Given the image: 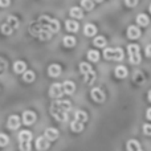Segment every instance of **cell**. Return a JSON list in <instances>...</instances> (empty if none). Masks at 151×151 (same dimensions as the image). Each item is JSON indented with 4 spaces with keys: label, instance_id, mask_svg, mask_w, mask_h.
<instances>
[{
    "label": "cell",
    "instance_id": "25",
    "mask_svg": "<svg viewBox=\"0 0 151 151\" xmlns=\"http://www.w3.org/2000/svg\"><path fill=\"white\" fill-rule=\"evenodd\" d=\"M64 45L66 48H73L76 45V39L73 36H65L64 37Z\"/></svg>",
    "mask_w": 151,
    "mask_h": 151
},
{
    "label": "cell",
    "instance_id": "3",
    "mask_svg": "<svg viewBox=\"0 0 151 151\" xmlns=\"http://www.w3.org/2000/svg\"><path fill=\"white\" fill-rule=\"evenodd\" d=\"M129 58H130L131 64H139L141 63V53H139V47L137 44H130L127 47Z\"/></svg>",
    "mask_w": 151,
    "mask_h": 151
},
{
    "label": "cell",
    "instance_id": "41",
    "mask_svg": "<svg viewBox=\"0 0 151 151\" xmlns=\"http://www.w3.org/2000/svg\"><path fill=\"white\" fill-rule=\"evenodd\" d=\"M150 12H151V4H150Z\"/></svg>",
    "mask_w": 151,
    "mask_h": 151
},
{
    "label": "cell",
    "instance_id": "2",
    "mask_svg": "<svg viewBox=\"0 0 151 151\" xmlns=\"http://www.w3.org/2000/svg\"><path fill=\"white\" fill-rule=\"evenodd\" d=\"M80 72L83 74V81L86 85H91L96 81V72L91 69V65L88 63H80Z\"/></svg>",
    "mask_w": 151,
    "mask_h": 151
},
{
    "label": "cell",
    "instance_id": "15",
    "mask_svg": "<svg viewBox=\"0 0 151 151\" xmlns=\"http://www.w3.org/2000/svg\"><path fill=\"white\" fill-rule=\"evenodd\" d=\"M69 13H70V16L74 19L83 17V11H82V8H80V7H72L70 11H69Z\"/></svg>",
    "mask_w": 151,
    "mask_h": 151
},
{
    "label": "cell",
    "instance_id": "10",
    "mask_svg": "<svg viewBox=\"0 0 151 151\" xmlns=\"http://www.w3.org/2000/svg\"><path fill=\"white\" fill-rule=\"evenodd\" d=\"M126 147H127V151H143L141 143H139L137 139H130V141H127Z\"/></svg>",
    "mask_w": 151,
    "mask_h": 151
},
{
    "label": "cell",
    "instance_id": "18",
    "mask_svg": "<svg viewBox=\"0 0 151 151\" xmlns=\"http://www.w3.org/2000/svg\"><path fill=\"white\" fill-rule=\"evenodd\" d=\"M70 129H72V131H74V133H81V131L83 130V123L80 122V121H77V119H74V121H72V123H70Z\"/></svg>",
    "mask_w": 151,
    "mask_h": 151
},
{
    "label": "cell",
    "instance_id": "9",
    "mask_svg": "<svg viewBox=\"0 0 151 151\" xmlns=\"http://www.w3.org/2000/svg\"><path fill=\"white\" fill-rule=\"evenodd\" d=\"M7 126H8V129H11V130L19 129V126H20V118H19L17 115H11V117L8 118Z\"/></svg>",
    "mask_w": 151,
    "mask_h": 151
},
{
    "label": "cell",
    "instance_id": "34",
    "mask_svg": "<svg viewBox=\"0 0 151 151\" xmlns=\"http://www.w3.org/2000/svg\"><path fill=\"white\" fill-rule=\"evenodd\" d=\"M143 133L146 134V135H151V125H149V123H145V125H143Z\"/></svg>",
    "mask_w": 151,
    "mask_h": 151
},
{
    "label": "cell",
    "instance_id": "20",
    "mask_svg": "<svg viewBox=\"0 0 151 151\" xmlns=\"http://www.w3.org/2000/svg\"><path fill=\"white\" fill-rule=\"evenodd\" d=\"M19 139L20 142H31L32 141V133L28 130H24L19 134Z\"/></svg>",
    "mask_w": 151,
    "mask_h": 151
},
{
    "label": "cell",
    "instance_id": "38",
    "mask_svg": "<svg viewBox=\"0 0 151 151\" xmlns=\"http://www.w3.org/2000/svg\"><path fill=\"white\" fill-rule=\"evenodd\" d=\"M146 117H147V119H150L151 121V107L149 110H147V113H146Z\"/></svg>",
    "mask_w": 151,
    "mask_h": 151
},
{
    "label": "cell",
    "instance_id": "4",
    "mask_svg": "<svg viewBox=\"0 0 151 151\" xmlns=\"http://www.w3.org/2000/svg\"><path fill=\"white\" fill-rule=\"evenodd\" d=\"M63 93H65V91H64V86L61 83H53L49 89V96L52 98H60L63 96Z\"/></svg>",
    "mask_w": 151,
    "mask_h": 151
},
{
    "label": "cell",
    "instance_id": "22",
    "mask_svg": "<svg viewBox=\"0 0 151 151\" xmlns=\"http://www.w3.org/2000/svg\"><path fill=\"white\" fill-rule=\"evenodd\" d=\"M74 119H77V121H80V122L83 123L88 121V114H86L83 110H77L74 114Z\"/></svg>",
    "mask_w": 151,
    "mask_h": 151
},
{
    "label": "cell",
    "instance_id": "33",
    "mask_svg": "<svg viewBox=\"0 0 151 151\" xmlns=\"http://www.w3.org/2000/svg\"><path fill=\"white\" fill-rule=\"evenodd\" d=\"M8 142H9V139H8V137L5 135L4 133L1 134V135H0V146L1 147H5L8 145Z\"/></svg>",
    "mask_w": 151,
    "mask_h": 151
},
{
    "label": "cell",
    "instance_id": "36",
    "mask_svg": "<svg viewBox=\"0 0 151 151\" xmlns=\"http://www.w3.org/2000/svg\"><path fill=\"white\" fill-rule=\"evenodd\" d=\"M11 0H0V5L1 7H7V5H9Z\"/></svg>",
    "mask_w": 151,
    "mask_h": 151
},
{
    "label": "cell",
    "instance_id": "11",
    "mask_svg": "<svg viewBox=\"0 0 151 151\" xmlns=\"http://www.w3.org/2000/svg\"><path fill=\"white\" fill-rule=\"evenodd\" d=\"M61 73V66L57 65V64H52V65H49V68H48V74L50 76V77H58Z\"/></svg>",
    "mask_w": 151,
    "mask_h": 151
},
{
    "label": "cell",
    "instance_id": "30",
    "mask_svg": "<svg viewBox=\"0 0 151 151\" xmlns=\"http://www.w3.org/2000/svg\"><path fill=\"white\" fill-rule=\"evenodd\" d=\"M81 5H82L83 9L90 11V9H93V7H94V0H82Z\"/></svg>",
    "mask_w": 151,
    "mask_h": 151
},
{
    "label": "cell",
    "instance_id": "28",
    "mask_svg": "<svg viewBox=\"0 0 151 151\" xmlns=\"http://www.w3.org/2000/svg\"><path fill=\"white\" fill-rule=\"evenodd\" d=\"M114 52L115 49H113V48H106L104 50V57L106 60H114Z\"/></svg>",
    "mask_w": 151,
    "mask_h": 151
},
{
    "label": "cell",
    "instance_id": "7",
    "mask_svg": "<svg viewBox=\"0 0 151 151\" xmlns=\"http://www.w3.org/2000/svg\"><path fill=\"white\" fill-rule=\"evenodd\" d=\"M36 114H35L33 111H31V110H27V111L23 113V122L25 123V125H33L35 122H36Z\"/></svg>",
    "mask_w": 151,
    "mask_h": 151
},
{
    "label": "cell",
    "instance_id": "16",
    "mask_svg": "<svg viewBox=\"0 0 151 151\" xmlns=\"http://www.w3.org/2000/svg\"><path fill=\"white\" fill-rule=\"evenodd\" d=\"M65 27H66V29H68L69 32H77L78 28H80V25H78V23L76 20H66L65 21Z\"/></svg>",
    "mask_w": 151,
    "mask_h": 151
},
{
    "label": "cell",
    "instance_id": "40",
    "mask_svg": "<svg viewBox=\"0 0 151 151\" xmlns=\"http://www.w3.org/2000/svg\"><path fill=\"white\" fill-rule=\"evenodd\" d=\"M94 1H97V3H101V1H102V0H94Z\"/></svg>",
    "mask_w": 151,
    "mask_h": 151
},
{
    "label": "cell",
    "instance_id": "19",
    "mask_svg": "<svg viewBox=\"0 0 151 151\" xmlns=\"http://www.w3.org/2000/svg\"><path fill=\"white\" fill-rule=\"evenodd\" d=\"M137 23H138L141 27H147L149 25V23H150V19L147 17V15L141 13V15L137 16Z\"/></svg>",
    "mask_w": 151,
    "mask_h": 151
},
{
    "label": "cell",
    "instance_id": "17",
    "mask_svg": "<svg viewBox=\"0 0 151 151\" xmlns=\"http://www.w3.org/2000/svg\"><path fill=\"white\" fill-rule=\"evenodd\" d=\"M83 33H85L88 37L94 36V35L97 33V28H96V25H93V24H86L85 28H83Z\"/></svg>",
    "mask_w": 151,
    "mask_h": 151
},
{
    "label": "cell",
    "instance_id": "24",
    "mask_svg": "<svg viewBox=\"0 0 151 151\" xmlns=\"http://www.w3.org/2000/svg\"><path fill=\"white\" fill-rule=\"evenodd\" d=\"M93 44L98 48H105L106 47V39H105L104 36H97L96 39H94Z\"/></svg>",
    "mask_w": 151,
    "mask_h": 151
},
{
    "label": "cell",
    "instance_id": "6",
    "mask_svg": "<svg viewBox=\"0 0 151 151\" xmlns=\"http://www.w3.org/2000/svg\"><path fill=\"white\" fill-rule=\"evenodd\" d=\"M49 139L47 138V137H41L40 135L39 138L36 139V149L39 150V151H45V150H48V147H49Z\"/></svg>",
    "mask_w": 151,
    "mask_h": 151
},
{
    "label": "cell",
    "instance_id": "39",
    "mask_svg": "<svg viewBox=\"0 0 151 151\" xmlns=\"http://www.w3.org/2000/svg\"><path fill=\"white\" fill-rule=\"evenodd\" d=\"M147 97H149V101H150V102H151V90H150V91H149V96H147Z\"/></svg>",
    "mask_w": 151,
    "mask_h": 151
},
{
    "label": "cell",
    "instance_id": "23",
    "mask_svg": "<svg viewBox=\"0 0 151 151\" xmlns=\"http://www.w3.org/2000/svg\"><path fill=\"white\" fill-rule=\"evenodd\" d=\"M115 76H117L118 78H125V77H127V69H126L125 66H122V65L117 66V68H115Z\"/></svg>",
    "mask_w": 151,
    "mask_h": 151
},
{
    "label": "cell",
    "instance_id": "37",
    "mask_svg": "<svg viewBox=\"0 0 151 151\" xmlns=\"http://www.w3.org/2000/svg\"><path fill=\"white\" fill-rule=\"evenodd\" d=\"M145 52H146L147 57H151V44L149 45V47H146V50H145Z\"/></svg>",
    "mask_w": 151,
    "mask_h": 151
},
{
    "label": "cell",
    "instance_id": "29",
    "mask_svg": "<svg viewBox=\"0 0 151 151\" xmlns=\"http://www.w3.org/2000/svg\"><path fill=\"white\" fill-rule=\"evenodd\" d=\"M123 57H125V53H123V49H122V48H115L114 60H115V61H122Z\"/></svg>",
    "mask_w": 151,
    "mask_h": 151
},
{
    "label": "cell",
    "instance_id": "12",
    "mask_svg": "<svg viewBox=\"0 0 151 151\" xmlns=\"http://www.w3.org/2000/svg\"><path fill=\"white\" fill-rule=\"evenodd\" d=\"M13 70L17 74L24 73V72H27V64L24 63V61H16V63L13 64Z\"/></svg>",
    "mask_w": 151,
    "mask_h": 151
},
{
    "label": "cell",
    "instance_id": "21",
    "mask_svg": "<svg viewBox=\"0 0 151 151\" xmlns=\"http://www.w3.org/2000/svg\"><path fill=\"white\" fill-rule=\"evenodd\" d=\"M5 23H7L8 25H9L11 28L13 29V31L19 28V20H17V17H15V16H8Z\"/></svg>",
    "mask_w": 151,
    "mask_h": 151
},
{
    "label": "cell",
    "instance_id": "32",
    "mask_svg": "<svg viewBox=\"0 0 151 151\" xmlns=\"http://www.w3.org/2000/svg\"><path fill=\"white\" fill-rule=\"evenodd\" d=\"M1 31H3V33H4V35H11V33L13 32V29L11 28V27L8 25L7 23H4V24L1 25Z\"/></svg>",
    "mask_w": 151,
    "mask_h": 151
},
{
    "label": "cell",
    "instance_id": "35",
    "mask_svg": "<svg viewBox=\"0 0 151 151\" xmlns=\"http://www.w3.org/2000/svg\"><path fill=\"white\" fill-rule=\"evenodd\" d=\"M125 4L127 7H135L138 4V0H125Z\"/></svg>",
    "mask_w": 151,
    "mask_h": 151
},
{
    "label": "cell",
    "instance_id": "1",
    "mask_svg": "<svg viewBox=\"0 0 151 151\" xmlns=\"http://www.w3.org/2000/svg\"><path fill=\"white\" fill-rule=\"evenodd\" d=\"M70 102L69 101H56L50 105V114L53 115V118H56L60 122H64L68 118V113L70 111Z\"/></svg>",
    "mask_w": 151,
    "mask_h": 151
},
{
    "label": "cell",
    "instance_id": "8",
    "mask_svg": "<svg viewBox=\"0 0 151 151\" xmlns=\"http://www.w3.org/2000/svg\"><path fill=\"white\" fill-rule=\"evenodd\" d=\"M127 36H129V39H131V40L139 39V37H141V29L137 25H130L127 29Z\"/></svg>",
    "mask_w": 151,
    "mask_h": 151
},
{
    "label": "cell",
    "instance_id": "26",
    "mask_svg": "<svg viewBox=\"0 0 151 151\" xmlns=\"http://www.w3.org/2000/svg\"><path fill=\"white\" fill-rule=\"evenodd\" d=\"M35 73L32 70H27L23 73V80L25 81V82H32V81H35Z\"/></svg>",
    "mask_w": 151,
    "mask_h": 151
},
{
    "label": "cell",
    "instance_id": "14",
    "mask_svg": "<svg viewBox=\"0 0 151 151\" xmlns=\"http://www.w3.org/2000/svg\"><path fill=\"white\" fill-rule=\"evenodd\" d=\"M45 137H47L49 141H56V139L58 138V131L56 130V129H52V127H49V129H47L45 130V134H44Z\"/></svg>",
    "mask_w": 151,
    "mask_h": 151
},
{
    "label": "cell",
    "instance_id": "31",
    "mask_svg": "<svg viewBox=\"0 0 151 151\" xmlns=\"http://www.w3.org/2000/svg\"><path fill=\"white\" fill-rule=\"evenodd\" d=\"M19 149H20V151H31L32 145L31 142H19Z\"/></svg>",
    "mask_w": 151,
    "mask_h": 151
},
{
    "label": "cell",
    "instance_id": "27",
    "mask_svg": "<svg viewBox=\"0 0 151 151\" xmlns=\"http://www.w3.org/2000/svg\"><path fill=\"white\" fill-rule=\"evenodd\" d=\"M88 58L90 61H93V63H97V61L99 60V53L97 52V50H94V49L89 50L88 52Z\"/></svg>",
    "mask_w": 151,
    "mask_h": 151
},
{
    "label": "cell",
    "instance_id": "5",
    "mask_svg": "<svg viewBox=\"0 0 151 151\" xmlns=\"http://www.w3.org/2000/svg\"><path fill=\"white\" fill-rule=\"evenodd\" d=\"M90 96H91V98H93L96 102H104L105 99H106V96H105V93L102 91V89H99V88L91 89Z\"/></svg>",
    "mask_w": 151,
    "mask_h": 151
},
{
    "label": "cell",
    "instance_id": "13",
    "mask_svg": "<svg viewBox=\"0 0 151 151\" xmlns=\"http://www.w3.org/2000/svg\"><path fill=\"white\" fill-rule=\"evenodd\" d=\"M63 86H64V91H65L66 94H73L74 90H76V85H74L73 81L66 80L65 82L63 83Z\"/></svg>",
    "mask_w": 151,
    "mask_h": 151
}]
</instances>
